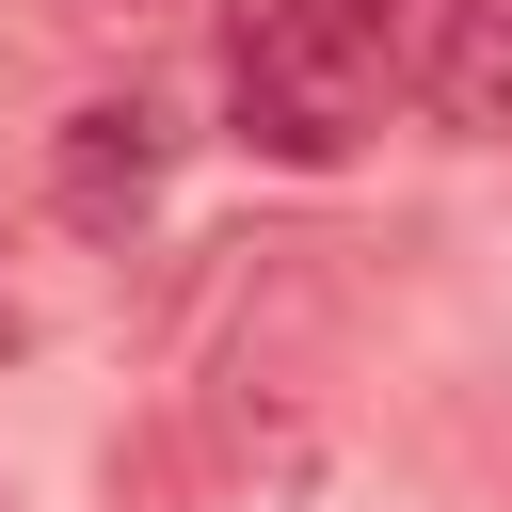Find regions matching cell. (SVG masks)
<instances>
[{"instance_id": "obj_1", "label": "cell", "mask_w": 512, "mask_h": 512, "mask_svg": "<svg viewBox=\"0 0 512 512\" xmlns=\"http://www.w3.org/2000/svg\"><path fill=\"white\" fill-rule=\"evenodd\" d=\"M416 16L432 0H240L224 32V112L256 160H352L384 128V96L416 80Z\"/></svg>"}, {"instance_id": "obj_2", "label": "cell", "mask_w": 512, "mask_h": 512, "mask_svg": "<svg viewBox=\"0 0 512 512\" xmlns=\"http://www.w3.org/2000/svg\"><path fill=\"white\" fill-rule=\"evenodd\" d=\"M160 176H176V112H160V96H80L64 144H48V192H64L80 240H128V224L160 208Z\"/></svg>"}, {"instance_id": "obj_3", "label": "cell", "mask_w": 512, "mask_h": 512, "mask_svg": "<svg viewBox=\"0 0 512 512\" xmlns=\"http://www.w3.org/2000/svg\"><path fill=\"white\" fill-rule=\"evenodd\" d=\"M416 96H432V128L512 144V0H432L416 16Z\"/></svg>"}, {"instance_id": "obj_4", "label": "cell", "mask_w": 512, "mask_h": 512, "mask_svg": "<svg viewBox=\"0 0 512 512\" xmlns=\"http://www.w3.org/2000/svg\"><path fill=\"white\" fill-rule=\"evenodd\" d=\"M176 448H208V480H224V512H304V480H320V432L288 416V400H192V432Z\"/></svg>"}, {"instance_id": "obj_5", "label": "cell", "mask_w": 512, "mask_h": 512, "mask_svg": "<svg viewBox=\"0 0 512 512\" xmlns=\"http://www.w3.org/2000/svg\"><path fill=\"white\" fill-rule=\"evenodd\" d=\"M80 32H144V16H176V0H64Z\"/></svg>"}]
</instances>
